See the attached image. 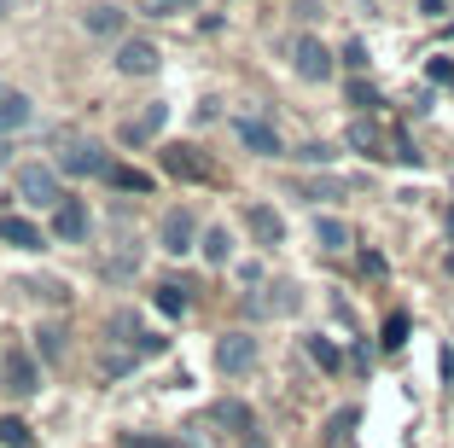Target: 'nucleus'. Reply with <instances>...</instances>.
Returning <instances> with one entry per match:
<instances>
[{"mask_svg":"<svg viewBox=\"0 0 454 448\" xmlns=\"http://www.w3.org/2000/svg\"><path fill=\"white\" fill-rule=\"evenodd\" d=\"M163 175H175V181H187V186H215L222 181V169H215V158L204 152V145H163Z\"/></svg>","mask_w":454,"mask_h":448,"instance_id":"nucleus-1","label":"nucleus"},{"mask_svg":"<svg viewBox=\"0 0 454 448\" xmlns=\"http://www.w3.org/2000/svg\"><path fill=\"white\" fill-rule=\"evenodd\" d=\"M0 390L12 396V402H29L41 390V361L29 356L24 343H6L0 350Z\"/></svg>","mask_w":454,"mask_h":448,"instance_id":"nucleus-2","label":"nucleus"},{"mask_svg":"<svg viewBox=\"0 0 454 448\" xmlns=\"http://www.w3.org/2000/svg\"><path fill=\"white\" fill-rule=\"evenodd\" d=\"M12 193L24 198V204H41V210H53L59 198V169L53 163H18V175H12Z\"/></svg>","mask_w":454,"mask_h":448,"instance_id":"nucleus-3","label":"nucleus"},{"mask_svg":"<svg viewBox=\"0 0 454 448\" xmlns=\"http://www.w3.org/2000/svg\"><path fill=\"white\" fill-rule=\"evenodd\" d=\"M239 222H245V233H251L256 251H280V245H286V222L268 210V204H256V198L239 204Z\"/></svg>","mask_w":454,"mask_h":448,"instance_id":"nucleus-4","label":"nucleus"},{"mask_svg":"<svg viewBox=\"0 0 454 448\" xmlns=\"http://www.w3.org/2000/svg\"><path fill=\"white\" fill-rule=\"evenodd\" d=\"M292 65H297V76H303V82H333V76H338L333 47H326V41H315V35H297Z\"/></svg>","mask_w":454,"mask_h":448,"instance_id":"nucleus-5","label":"nucleus"},{"mask_svg":"<svg viewBox=\"0 0 454 448\" xmlns=\"http://www.w3.org/2000/svg\"><path fill=\"white\" fill-rule=\"evenodd\" d=\"M88 233H94L88 198H59V204H53V239H59V245H82Z\"/></svg>","mask_w":454,"mask_h":448,"instance_id":"nucleus-6","label":"nucleus"},{"mask_svg":"<svg viewBox=\"0 0 454 448\" xmlns=\"http://www.w3.org/2000/svg\"><path fill=\"white\" fill-rule=\"evenodd\" d=\"M59 169H65V175H99V181H106L111 152H106V145H94V140H65V152H59Z\"/></svg>","mask_w":454,"mask_h":448,"instance_id":"nucleus-7","label":"nucleus"},{"mask_svg":"<svg viewBox=\"0 0 454 448\" xmlns=\"http://www.w3.org/2000/svg\"><path fill=\"white\" fill-rule=\"evenodd\" d=\"M215 367H222L227 379H245V373L256 367V338L251 332H227V338L215 343Z\"/></svg>","mask_w":454,"mask_h":448,"instance_id":"nucleus-8","label":"nucleus"},{"mask_svg":"<svg viewBox=\"0 0 454 448\" xmlns=\"http://www.w3.org/2000/svg\"><path fill=\"white\" fill-rule=\"evenodd\" d=\"M158 239H163V251H169V256H187V251H192V239H199V222H192V210H187V204L163 210Z\"/></svg>","mask_w":454,"mask_h":448,"instance_id":"nucleus-9","label":"nucleus"},{"mask_svg":"<svg viewBox=\"0 0 454 448\" xmlns=\"http://www.w3.org/2000/svg\"><path fill=\"white\" fill-rule=\"evenodd\" d=\"M233 134H239V145L256 152V158H280L286 152L280 134H274V122H262V117H233Z\"/></svg>","mask_w":454,"mask_h":448,"instance_id":"nucleus-10","label":"nucleus"},{"mask_svg":"<svg viewBox=\"0 0 454 448\" xmlns=\"http://www.w3.org/2000/svg\"><path fill=\"white\" fill-rule=\"evenodd\" d=\"M163 122H169V106H146L140 117H122L117 122V140L122 145H146V140H158V134H163Z\"/></svg>","mask_w":454,"mask_h":448,"instance_id":"nucleus-11","label":"nucleus"},{"mask_svg":"<svg viewBox=\"0 0 454 448\" xmlns=\"http://www.w3.org/2000/svg\"><path fill=\"white\" fill-rule=\"evenodd\" d=\"M111 65H117L122 76H152V70H158V47H152V41H140V35H129L117 47V59H111Z\"/></svg>","mask_w":454,"mask_h":448,"instance_id":"nucleus-12","label":"nucleus"},{"mask_svg":"<svg viewBox=\"0 0 454 448\" xmlns=\"http://www.w3.org/2000/svg\"><path fill=\"white\" fill-rule=\"evenodd\" d=\"M210 420L222 425V431L233 436V443H239V436H251V431H256V413L245 408L239 396H227V402H215V408H210Z\"/></svg>","mask_w":454,"mask_h":448,"instance_id":"nucleus-13","label":"nucleus"},{"mask_svg":"<svg viewBox=\"0 0 454 448\" xmlns=\"http://www.w3.org/2000/svg\"><path fill=\"white\" fill-rule=\"evenodd\" d=\"M0 245H12V251H41L47 233H41L35 222H24V216H0Z\"/></svg>","mask_w":454,"mask_h":448,"instance_id":"nucleus-14","label":"nucleus"},{"mask_svg":"<svg viewBox=\"0 0 454 448\" xmlns=\"http://www.w3.org/2000/svg\"><path fill=\"white\" fill-rule=\"evenodd\" d=\"M349 145H356V152H367V158H390V134L379 129V122H367V117L349 122Z\"/></svg>","mask_w":454,"mask_h":448,"instance_id":"nucleus-15","label":"nucleus"},{"mask_svg":"<svg viewBox=\"0 0 454 448\" xmlns=\"http://www.w3.org/2000/svg\"><path fill=\"white\" fill-rule=\"evenodd\" d=\"M349 239H356V233H349V222H338V216H315V245H321V251H349Z\"/></svg>","mask_w":454,"mask_h":448,"instance_id":"nucleus-16","label":"nucleus"},{"mask_svg":"<svg viewBox=\"0 0 454 448\" xmlns=\"http://www.w3.org/2000/svg\"><path fill=\"white\" fill-rule=\"evenodd\" d=\"M24 122H35V106H29L24 93H0V134L24 129Z\"/></svg>","mask_w":454,"mask_h":448,"instance_id":"nucleus-17","label":"nucleus"},{"mask_svg":"<svg viewBox=\"0 0 454 448\" xmlns=\"http://www.w3.org/2000/svg\"><path fill=\"white\" fill-rule=\"evenodd\" d=\"M152 303H158V315H187V309H192V286H175V279H163Z\"/></svg>","mask_w":454,"mask_h":448,"instance_id":"nucleus-18","label":"nucleus"},{"mask_svg":"<svg viewBox=\"0 0 454 448\" xmlns=\"http://www.w3.org/2000/svg\"><path fill=\"white\" fill-rule=\"evenodd\" d=\"M303 350H309V361H315L321 373H338V367H344L338 343H333V338H321V332H315V338H303Z\"/></svg>","mask_w":454,"mask_h":448,"instance_id":"nucleus-19","label":"nucleus"},{"mask_svg":"<svg viewBox=\"0 0 454 448\" xmlns=\"http://www.w3.org/2000/svg\"><path fill=\"white\" fill-rule=\"evenodd\" d=\"M106 181L117 186V193H152V175L146 169H129V163H111Z\"/></svg>","mask_w":454,"mask_h":448,"instance_id":"nucleus-20","label":"nucleus"},{"mask_svg":"<svg viewBox=\"0 0 454 448\" xmlns=\"http://www.w3.org/2000/svg\"><path fill=\"white\" fill-rule=\"evenodd\" d=\"M82 24H88V35H122V12H117V6H94V12H88V18H82Z\"/></svg>","mask_w":454,"mask_h":448,"instance_id":"nucleus-21","label":"nucleus"},{"mask_svg":"<svg viewBox=\"0 0 454 448\" xmlns=\"http://www.w3.org/2000/svg\"><path fill=\"white\" fill-rule=\"evenodd\" d=\"M356 425H361V408H338L333 420L321 425V436H326V443H349V431H356Z\"/></svg>","mask_w":454,"mask_h":448,"instance_id":"nucleus-22","label":"nucleus"},{"mask_svg":"<svg viewBox=\"0 0 454 448\" xmlns=\"http://www.w3.org/2000/svg\"><path fill=\"white\" fill-rule=\"evenodd\" d=\"M199 251H204V263H215V268H222L227 256H233V239H227V227H210V233L199 239Z\"/></svg>","mask_w":454,"mask_h":448,"instance_id":"nucleus-23","label":"nucleus"},{"mask_svg":"<svg viewBox=\"0 0 454 448\" xmlns=\"http://www.w3.org/2000/svg\"><path fill=\"white\" fill-rule=\"evenodd\" d=\"M204 0H140V12L146 18H181V12H199Z\"/></svg>","mask_w":454,"mask_h":448,"instance_id":"nucleus-24","label":"nucleus"},{"mask_svg":"<svg viewBox=\"0 0 454 448\" xmlns=\"http://www.w3.org/2000/svg\"><path fill=\"white\" fill-rule=\"evenodd\" d=\"M0 448H35V436H29V425L18 420V413H12V420H0Z\"/></svg>","mask_w":454,"mask_h":448,"instance_id":"nucleus-25","label":"nucleus"},{"mask_svg":"<svg viewBox=\"0 0 454 448\" xmlns=\"http://www.w3.org/2000/svg\"><path fill=\"white\" fill-rule=\"evenodd\" d=\"M379 343H385V350H402V343H408V315H402V309L385 320V338H379Z\"/></svg>","mask_w":454,"mask_h":448,"instance_id":"nucleus-26","label":"nucleus"},{"mask_svg":"<svg viewBox=\"0 0 454 448\" xmlns=\"http://www.w3.org/2000/svg\"><path fill=\"white\" fill-rule=\"evenodd\" d=\"M297 158H303V163H333L338 152H333V145H326V140H315V145H303V152H297Z\"/></svg>","mask_w":454,"mask_h":448,"instance_id":"nucleus-27","label":"nucleus"},{"mask_svg":"<svg viewBox=\"0 0 454 448\" xmlns=\"http://www.w3.org/2000/svg\"><path fill=\"white\" fill-rule=\"evenodd\" d=\"M344 65L349 70H367V41H344Z\"/></svg>","mask_w":454,"mask_h":448,"instance_id":"nucleus-28","label":"nucleus"},{"mask_svg":"<svg viewBox=\"0 0 454 448\" xmlns=\"http://www.w3.org/2000/svg\"><path fill=\"white\" fill-rule=\"evenodd\" d=\"M349 106H367V111H373V106H379V93L367 88V82H356V88H349Z\"/></svg>","mask_w":454,"mask_h":448,"instance_id":"nucleus-29","label":"nucleus"},{"mask_svg":"<svg viewBox=\"0 0 454 448\" xmlns=\"http://www.w3.org/2000/svg\"><path fill=\"white\" fill-rule=\"evenodd\" d=\"M292 12H297V18H303V24H315V18H321V12H326V6H321V0H292Z\"/></svg>","mask_w":454,"mask_h":448,"instance_id":"nucleus-30","label":"nucleus"},{"mask_svg":"<svg viewBox=\"0 0 454 448\" xmlns=\"http://www.w3.org/2000/svg\"><path fill=\"white\" fill-rule=\"evenodd\" d=\"M431 82H454V65H449V59H431Z\"/></svg>","mask_w":454,"mask_h":448,"instance_id":"nucleus-31","label":"nucleus"},{"mask_svg":"<svg viewBox=\"0 0 454 448\" xmlns=\"http://www.w3.org/2000/svg\"><path fill=\"white\" fill-rule=\"evenodd\" d=\"M122 448H175V443H163V436H129Z\"/></svg>","mask_w":454,"mask_h":448,"instance_id":"nucleus-32","label":"nucleus"},{"mask_svg":"<svg viewBox=\"0 0 454 448\" xmlns=\"http://www.w3.org/2000/svg\"><path fill=\"white\" fill-rule=\"evenodd\" d=\"M233 448H268V436H262V431H251V436H239Z\"/></svg>","mask_w":454,"mask_h":448,"instance_id":"nucleus-33","label":"nucleus"},{"mask_svg":"<svg viewBox=\"0 0 454 448\" xmlns=\"http://www.w3.org/2000/svg\"><path fill=\"white\" fill-rule=\"evenodd\" d=\"M419 12H426V18H442L449 6H442V0H419Z\"/></svg>","mask_w":454,"mask_h":448,"instance_id":"nucleus-34","label":"nucleus"},{"mask_svg":"<svg viewBox=\"0 0 454 448\" xmlns=\"http://www.w3.org/2000/svg\"><path fill=\"white\" fill-rule=\"evenodd\" d=\"M6 163H12V145L0 140V175H6Z\"/></svg>","mask_w":454,"mask_h":448,"instance_id":"nucleus-35","label":"nucleus"},{"mask_svg":"<svg viewBox=\"0 0 454 448\" xmlns=\"http://www.w3.org/2000/svg\"><path fill=\"white\" fill-rule=\"evenodd\" d=\"M449 227H454V210H449Z\"/></svg>","mask_w":454,"mask_h":448,"instance_id":"nucleus-36","label":"nucleus"},{"mask_svg":"<svg viewBox=\"0 0 454 448\" xmlns=\"http://www.w3.org/2000/svg\"><path fill=\"white\" fill-rule=\"evenodd\" d=\"M0 12H6V0H0Z\"/></svg>","mask_w":454,"mask_h":448,"instance_id":"nucleus-37","label":"nucleus"}]
</instances>
